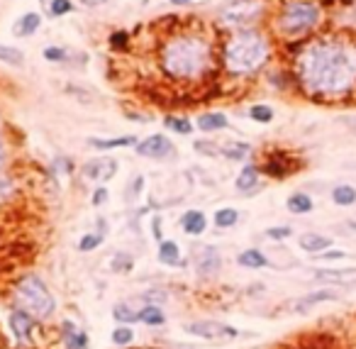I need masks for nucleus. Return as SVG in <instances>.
<instances>
[{
    "label": "nucleus",
    "mask_w": 356,
    "mask_h": 349,
    "mask_svg": "<svg viewBox=\"0 0 356 349\" xmlns=\"http://www.w3.org/2000/svg\"><path fill=\"white\" fill-rule=\"evenodd\" d=\"M193 149L200 151V154H208V156H220V145H215V142L198 140V142H193Z\"/></svg>",
    "instance_id": "ea45409f"
},
{
    "label": "nucleus",
    "mask_w": 356,
    "mask_h": 349,
    "mask_svg": "<svg viewBox=\"0 0 356 349\" xmlns=\"http://www.w3.org/2000/svg\"><path fill=\"white\" fill-rule=\"evenodd\" d=\"M315 257L322 259V262H340V259L346 257V252H342V249H327V252L315 254Z\"/></svg>",
    "instance_id": "a18cd8bd"
},
{
    "label": "nucleus",
    "mask_w": 356,
    "mask_h": 349,
    "mask_svg": "<svg viewBox=\"0 0 356 349\" xmlns=\"http://www.w3.org/2000/svg\"><path fill=\"white\" fill-rule=\"evenodd\" d=\"M49 12L54 17L69 15V12H74V0H52L49 3Z\"/></svg>",
    "instance_id": "e433bc0d"
},
{
    "label": "nucleus",
    "mask_w": 356,
    "mask_h": 349,
    "mask_svg": "<svg viewBox=\"0 0 356 349\" xmlns=\"http://www.w3.org/2000/svg\"><path fill=\"white\" fill-rule=\"evenodd\" d=\"M5 159H8V154H5V142H3V137H0V169L5 167Z\"/></svg>",
    "instance_id": "de8ad7c7"
},
{
    "label": "nucleus",
    "mask_w": 356,
    "mask_h": 349,
    "mask_svg": "<svg viewBox=\"0 0 356 349\" xmlns=\"http://www.w3.org/2000/svg\"><path fill=\"white\" fill-rule=\"evenodd\" d=\"M135 266V257L127 252H118L113 257V271L115 274H130V268Z\"/></svg>",
    "instance_id": "f704fd0d"
},
{
    "label": "nucleus",
    "mask_w": 356,
    "mask_h": 349,
    "mask_svg": "<svg viewBox=\"0 0 356 349\" xmlns=\"http://www.w3.org/2000/svg\"><path fill=\"white\" fill-rule=\"evenodd\" d=\"M159 66L171 81L193 83L212 69V44L198 32H178L171 34L162 44Z\"/></svg>",
    "instance_id": "f03ea898"
},
{
    "label": "nucleus",
    "mask_w": 356,
    "mask_h": 349,
    "mask_svg": "<svg viewBox=\"0 0 356 349\" xmlns=\"http://www.w3.org/2000/svg\"><path fill=\"white\" fill-rule=\"evenodd\" d=\"M164 125H166V129H171L173 134H181V137H186V134H190L193 132V123L190 120H186V118H166L164 120Z\"/></svg>",
    "instance_id": "72a5a7b5"
},
{
    "label": "nucleus",
    "mask_w": 356,
    "mask_h": 349,
    "mask_svg": "<svg viewBox=\"0 0 356 349\" xmlns=\"http://www.w3.org/2000/svg\"><path fill=\"white\" fill-rule=\"evenodd\" d=\"M249 120L259 125H269L274 123V107L266 105V103H256V105L249 107Z\"/></svg>",
    "instance_id": "2f4dec72"
},
{
    "label": "nucleus",
    "mask_w": 356,
    "mask_h": 349,
    "mask_svg": "<svg viewBox=\"0 0 356 349\" xmlns=\"http://www.w3.org/2000/svg\"><path fill=\"white\" fill-rule=\"evenodd\" d=\"M181 230L188 237H200L208 230L205 213H203V210H188V213H183V218H181Z\"/></svg>",
    "instance_id": "f3484780"
},
{
    "label": "nucleus",
    "mask_w": 356,
    "mask_h": 349,
    "mask_svg": "<svg viewBox=\"0 0 356 349\" xmlns=\"http://www.w3.org/2000/svg\"><path fill=\"white\" fill-rule=\"evenodd\" d=\"M157 257L164 266H183V257H181V247H178V242L173 240H164L159 242V249H157Z\"/></svg>",
    "instance_id": "412c9836"
},
{
    "label": "nucleus",
    "mask_w": 356,
    "mask_h": 349,
    "mask_svg": "<svg viewBox=\"0 0 356 349\" xmlns=\"http://www.w3.org/2000/svg\"><path fill=\"white\" fill-rule=\"evenodd\" d=\"M252 154V147L247 145V142H225V145H220V156H225V159L230 161H244L247 156Z\"/></svg>",
    "instance_id": "bb28decb"
},
{
    "label": "nucleus",
    "mask_w": 356,
    "mask_h": 349,
    "mask_svg": "<svg viewBox=\"0 0 356 349\" xmlns=\"http://www.w3.org/2000/svg\"><path fill=\"white\" fill-rule=\"evenodd\" d=\"M266 12V3L264 0H232L230 6L222 8L220 20L225 25H232L237 30H249L252 25L264 17Z\"/></svg>",
    "instance_id": "423d86ee"
},
{
    "label": "nucleus",
    "mask_w": 356,
    "mask_h": 349,
    "mask_svg": "<svg viewBox=\"0 0 356 349\" xmlns=\"http://www.w3.org/2000/svg\"><path fill=\"white\" fill-rule=\"evenodd\" d=\"M42 56L49 61V64H61V61H66V49L64 47H47L42 52Z\"/></svg>",
    "instance_id": "58836bf2"
},
{
    "label": "nucleus",
    "mask_w": 356,
    "mask_h": 349,
    "mask_svg": "<svg viewBox=\"0 0 356 349\" xmlns=\"http://www.w3.org/2000/svg\"><path fill=\"white\" fill-rule=\"evenodd\" d=\"M81 3H83L86 8H100V6H105L108 0H81Z\"/></svg>",
    "instance_id": "09e8293b"
},
{
    "label": "nucleus",
    "mask_w": 356,
    "mask_h": 349,
    "mask_svg": "<svg viewBox=\"0 0 356 349\" xmlns=\"http://www.w3.org/2000/svg\"><path fill=\"white\" fill-rule=\"evenodd\" d=\"M15 195V181L10 176H3L0 173V205H5L8 200H12Z\"/></svg>",
    "instance_id": "c9c22d12"
},
{
    "label": "nucleus",
    "mask_w": 356,
    "mask_h": 349,
    "mask_svg": "<svg viewBox=\"0 0 356 349\" xmlns=\"http://www.w3.org/2000/svg\"><path fill=\"white\" fill-rule=\"evenodd\" d=\"M315 281L332 286H354L356 268H320V271H315Z\"/></svg>",
    "instance_id": "2eb2a0df"
},
{
    "label": "nucleus",
    "mask_w": 356,
    "mask_h": 349,
    "mask_svg": "<svg viewBox=\"0 0 356 349\" xmlns=\"http://www.w3.org/2000/svg\"><path fill=\"white\" fill-rule=\"evenodd\" d=\"M193 266H195L198 279H215L222 271V254L217 252V247L205 244V247H200L198 254H195Z\"/></svg>",
    "instance_id": "9b49d317"
},
{
    "label": "nucleus",
    "mask_w": 356,
    "mask_h": 349,
    "mask_svg": "<svg viewBox=\"0 0 356 349\" xmlns=\"http://www.w3.org/2000/svg\"><path fill=\"white\" fill-rule=\"evenodd\" d=\"M59 339L66 349H88V335L83 332L74 320H61L59 325Z\"/></svg>",
    "instance_id": "ddd939ff"
},
{
    "label": "nucleus",
    "mask_w": 356,
    "mask_h": 349,
    "mask_svg": "<svg viewBox=\"0 0 356 349\" xmlns=\"http://www.w3.org/2000/svg\"><path fill=\"white\" fill-rule=\"evenodd\" d=\"M332 203L340 205V208H349L356 203V188L349 183H340V186L332 188Z\"/></svg>",
    "instance_id": "c85d7f7f"
},
{
    "label": "nucleus",
    "mask_w": 356,
    "mask_h": 349,
    "mask_svg": "<svg viewBox=\"0 0 356 349\" xmlns=\"http://www.w3.org/2000/svg\"><path fill=\"white\" fill-rule=\"evenodd\" d=\"M118 169H120L118 159H113V156H98V159H91L83 164L81 176L88 183H105L118 173Z\"/></svg>",
    "instance_id": "1a4fd4ad"
},
{
    "label": "nucleus",
    "mask_w": 356,
    "mask_h": 349,
    "mask_svg": "<svg viewBox=\"0 0 356 349\" xmlns=\"http://www.w3.org/2000/svg\"><path fill=\"white\" fill-rule=\"evenodd\" d=\"M237 264L244 268H252V271H256V268H266L269 266V257H266L261 249H244L242 254L237 257Z\"/></svg>",
    "instance_id": "a878e982"
},
{
    "label": "nucleus",
    "mask_w": 356,
    "mask_h": 349,
    "mask_svg": "<svg viewBox=\"0 0 356 349\" xmlns=\"http://www.w3.org/2000/svg\"><path fill=\"white\" fill-rule=\"evenodd\" d=\"M15 308L30 313L37 322H47L56 313V298L39 274H22L12 286Z\"/></svg>",
    "instance_id": "39448f33"
},
{
    "label": "nucleus",
    "mask_w": 356,
    "mask_h": 349,
    "mask_svg": "<svg viewBox=\"0 0 356 349\" xmlns=\"http://www.w3.org/2000/svg\"><path fill=\"white\" fill-rule=\"evenodd\" d=\"M39 27H42V15H39V12H25V15L17 17V22L12 25V34L20 39L32 37Z\"/></svg>",
    "instance_id": "4be33fe9"
},
{
    "label": "nucleus",
    "mask_w": 356,
    "mask_h": 349,
    "mask_svg": "<svg viewBox=\"0 0 356 349\" xmlns=\"http://www.w3.org/2000/svg\"><path fill=\"white\" fill-rule=\"evenodd\" d=\"M105 235H108V222L100 218V220H98V230L96 232H86V235L78 240V252L81 254L96 252V249L105 242Z\"/></svg>",
    "instance_id": "a211bd4d"
},
{
    "label": "nucleus",
    "mask_w": 356,
    "mask_h": 349,
    "mask_svg": "<svg viewBox=\"0 0 356 349\" xmlns=\"http://www.w3.org/2000/svg\"><path fill=\"white\" fill-rule=\"evenodd\" d=\"M110 339H113L115 347H130L135 342V330L130 325H118L113 330V335H110Z\"/></svg>",
    "instance_id": "473e14b6"
},
{
    "label": "nucleus",
    "mask_w": 356,
    "mask_h": 349,
    "mask_svg": "<svg viewBox=\"0 0 356 349\" xmlns=\"http://www.w3.org/2000/svg\"><path fill=\"white\" fill-rule=\"evenodd\" d=\"M291 235H293V227H288V225H276V227H269V230H266V237H269L271 242H283Z\"/></svg>",
    "instance_id": "4c0bfd02"
},
{
    "label": "nucleus",
    "mask_w": 356,
    "mask_h": 349,
    "mask_svg": "<svg viewBox=\"0 0 356 349\" xmlns=\"http://www.w3.org/2000/svg\"><path fill=\"white\" fill-rule=\"evenodd\" d=\"M171 6H190V3H195V0H168Z\"/></svg>",
    "instance_id": "8fccbe9b"
},
{
    "label": "nucleus",
    "mask_w": 356,
    "mask_h": 349,
    "mask_svg": "<svg viewBox=\"0 0 356 349\" xmlns=\"http://www.w3.org/2000/svg\"><path fill=\"white\" fill-rule=\"evenodd\" d=\"M142 349H159V347H142Z\"/></svg>",
    "instance_id": "3c124183"
},
{
    "label": "nucleus",
    "mask_w": 356,
    "mask_h": 349,
    "mask_svg": "<svg viewBox=\"0 0 356 349\" xmlns=\"http://www.w3.org/2000/svg\"><path fill=\"white\" fill-rule=\"evenodd\" d=\"M130 44V34L127 32H113L110 34V47L113 49H124Z\"/></svg>",
    "instance_id": "c03bdc74"
},
{
    "label": "nucleus",
    "mask_w": 356,
    "mask_h": 349,
    "mask_svg": "<svg viewBox=\"0 0 356 349\" xmlns=\"http://www.w3.org/2000/svg\"><path fill=\"white\" fill-rule=\"evenodd\" d=\"M293 78L313 101L335 103L356 93V37L315 34L300 39L293 56Z\"/></svg>",
    "instance_id": "f257e3e1"
},
{
    "label": "nucleus",
    "mask_w": 356,
    "mask_h": 349,
    "mask_svg": "<svg viewBox=\"0 0 356 349\" xmlns=\"http://www.w3.org/2000/svg\"><path fill=\"white\" fill-rule=\"evenodd\" d=\"M88 145H91L93 149L110 151V149H124V147H137L140 145V140H137L135 134H122V137H110V140L93 137V140H88Z\"/></svg>",
    "instance_id": "aec40b11"
},
{
    "label": "nucleus",
    "mask_w": 356,
    "mask_h": 349,
    "mask_svg": "<svg viewBox=\"0 0 356 349\" xmlns=\"http://www.w3.org/2000/svg\"><path fill=\"white\" fill-rule=\"evenodd\" d=\"M324 10L318 0H283L276 12V32L286 39L310 37L322 25Z\"/></svg>",
    "instance_id": "20e7f679"
},
{
    "label": "nucleus",
    "mask_w": 356,
    "mask_h": 349,
    "mask_svg": "<svg viewBox=\"0 0 356 349\" xmlns=\"http://www.w3.org/2000/svg\"><path fill=\"white\" fill-rule=\"evenodd\" d=\"M8 328H10L12 339L17 342V347H32L37 320H34L30 313L15 308V310L10 313V317H8Z\"/></svg>",
    "instance_id": "6e6552de"
},
{
    "label": "nucleus",
    "mask_w": 356,
    "mask_h": 349,
    "mask_svg": "<svg viewBox=\"0 0 356 349\" xmlns=\"http://www.w3.org/2000/svg\"><path fill=\"white\" fill-rule=\"evenodd\" d=\"M108 195H110V191L105 186H98L96 191H93V198H91V205L93 208H100V205H105L108 203Z\"/></svg>",
    "instance_id": "79ce46f5"
},
{
    "label": "nucleus",
    "mask_w": 356,
    "mask_h": 349,
    "mask_svg": "<svg viewBox=\"0 0 356 349\" xmlns=\"http://www.w3.org/2000/svg\"><path fill=\"white\" fill-rule=\"evenodd\" d=\"M0 61L8 66H15V69H22L25 66V52L15 47H8V44H0Z\"/></svg>",
    "instance_id": "7c9ffc66"
},
{
    "label": "nucleus",
    "mask_w": 356,
    "mask_h": 349,
    "mask_svg": "<svg viewBox=\"0 0 356 349\" xmlns=\"http://www.w3.org/2000/svg\"><path fill=\"white\" fill-rule=\"evenodd\" d=\"M137 320L146 328H164L166 325V313H164L162 306H144L137 313Z\"/></svg>",
    "instance_id": "b1692460"
},
{
    "label": "nucleus",
    "mask_w": 356,
    "mask_h": 349,
    "mask_svg": "<svg viewBox=\"0 0 356 349\" xmlns=\"http://www.w3.org/2000/svg\"><path fill=\"white\" fill-rule=\"evenodd\" d=\"M340 295L335 293V290H315V293H308L302 295V298H298L296 303H293V310L296 313H308L313 306H320V303H329V301H337Z\"/></svg>",
    "instance_id": "6ab92c4d"
},
{
    "label": "nucleus",
    "mask_w": 356,
    "mask_h": 349,
    "mask_svg": "<svg viewBox=\"0 0 356 349\" xmlns=\"http://www.w3.org/2000/svg\"><path fill=\"white\" fill-rule=\"evenodd\" d=\"M186 332L190 337L210 339V342H222V339H234L239 337V330L232 325H225L220 320H193L186 325Z\"/></svg>",
    "instance_id": "0eeeda50"
},
{
    "label": "nucleus",
    "mask_w": 356,
    "mask_h": 349,
    "mask_svg": "<svg viewBox=\"0 0 356 349\" xmlns=\"http://www.w3.org/2000/svg\"><path fill=\"white\" fill-rule=\"evenodd\" d=\"M137 313L140 310H135V308H132L127 301H120V303H115L113 306V317L120 322V325H132V322H140L137 320Z\"/></svg>",
    "instance_id": "c756f323"
},
{
    "label": "nucleus",
    "mask_w": 356,
    "mask_h": 349,
    "mask_svg": "<svg viewBox=\"0 0 356 349\" xmlns=\"http://www.w3.org/2000/svg\"><path fill=\"white\" fill-rule=\"evenodd\" d=\"M234 188L239 193L252 195L261 188V169L256 164H244V169L239 171V176L234 178Z\"/></svg>",
    "instance_id": "4468645a"
},
{
    "label": "nucleus",
    "mask_w": 356,
    "mask_h": 349,
    "mask_svg": "<svg viewBox=\"0 0 356 349\" xmlns=\"http://www.w3.org/2000/svg\"><path fill=\"white\" fill-rule=\"evenodd\" d=\"M286 208H288V213H291V215H308V213H313L315 200L310 198L308 193H302V191H298V193L288 195Z\"/></svg>",
    "instance_id": "393cba45"
},
{
    "label": "nucleus",
    "mask_w": 356,
    "mask_h": 349,
    "mask_svg": "<svg viewBox=\"0 0 356 349\" xmlns=\"http://www.w3.org/2000/svg\"><path fill=\"white\" fill-rule=\"evenodd\" d=\"M298 244H300L302 252L308 254H322L327 252L329 247H332V240H329L327 235H320V232H305V235L298 237Z\"/></svg>",
    "instance_id": "dca6fc26"
},
{
    "label": "nucleus",
    "mask_w": 356,
    "mask_h": 349,
    "mask_svg": "<svg viewBox=\"0 0 356 349\" xmlns=\"http://www.w3.org/2000/svg\"><path fill=\"white\" fill-rule=\"evenodd\" d=\"M195 127L203 129V132H222V129L230 127V118L225 113H203L198 120H195Z\"/></svg>",
    "instance_id": "5701e85b"
},
{
    "label": "nucleus",
    "mask_w": 356,
    "mask_h": 349,
    "mask_svg": "<svg viewBox=\"0 0 356 349\" xmlns=\"http://www.w3.org/2000/svg\"><path fill=\"white\" fill-rule=\"evenodd\" d=\"M151 237L157 242H164V218L162 215H151Z\"/></svg>",
    "instance_id": "37998d69"
},
{
    "label": "nucleus",
    "mask_w": 356,
    "mask_h": 349,
    "mask_svg": "<svg viewBox=\"0 0 356 349\" xmlns=\"http://www.w3.org/2000/svg\"><path fill=\"white\" fill-rule=\"evenodd\" d=\"M274 44L271 37L256 27L237 30L222 47V64L230 76H254L269 64Z\"/></svg>",
    "instance_id": "7ed1b4c3"
},
{
    "label": "nucleus",
    "mask_w": 356,
    "mask_h": 349,
    "mask_svg": "<svg viewBox=\"0 0 356 349\" xmlns=\"http://www.w3.org/2000/svg\"><path fill=\"white\" fill-rule=\"evenodd\" d=\"M342 123H344L346 127H349L351 132L356 134V118H351V115H346V118H342Z\"/></svg>",
    "instance_id": "49530a36"
},
{
    "label": "nucleus",
    "mask_w": 356,
    "mask_h": 349,
    "mask_svg": "<svg viewBox=\"0 0 356 349\" xmlns=\"http://www.w3.org/2000/svg\"><path fill=\"white\" fill-rule=\"evenodd\" d=\"M237 222H239V210L234 208H220L212 213V225L217 230H232Z\"/></svg>",
    "instance_id": "cd10ccee"
},
{
    "label": "nucleus",
    "mask_w": 356,
    "mask_h": 349,
    "mask_svg": "<svg viewBox=\"0 0 356 349\" xmlns=\"http://www.w3.org/2000/svg\"><path fill=\"white\" fill-rule=\"evenodd\" d=\"M135 151L144 159H168V156H176V147L168 140L166 134H151L144 137L140 145L135 147Z\"/></svg>",
    "instance_id": "9d476101"
},
{
    "label": "nucleus",
    "mask_w": 356,
    "mask_h": 349,
    "mask_svg": "<svg viewBox=\"0 0 356 349\" xmlns=\"http://www.w3.org/2000/svg\"><path fill=\"white\" fill-rule=\"evenodd\" d=\"M142 191H144V176H135L130 183H127V200L140 198Z\"/></svg>",
    "instance_id": "a19ab883"
},
{
    "label": "nucleus",
    "mask_w": 356,
    "mask_h": 349,
    "mask_svg": "<svg viewBox=\"0 0 356 349\" xmlns=\"http://www.w3.org/2000/svg\"><path fill=\"white\" fill-rule=\"evenodd\" d=\"M261 173L264 176H271V178H286L291 176L293 171L298 169V164H293V156L288 154H278V151H274V154L266 156V161L261 164Z\"/></svg>",
    "instance_id": "f8f14e48"
}]
</instances>
